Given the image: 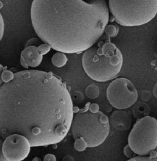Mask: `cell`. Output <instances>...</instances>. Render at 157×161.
<instances>
[{"mask_svg": "<svg viewBox=\"0 0 157 161\" xmlns=\"http://www.w3.org/2000/svg\"><path fill=\"white\" fill-rule=\"evenodd\" d=\"M71 95L51 72L27 70L0 86V138L19 134L30 147L56 145L67 136L74 116Z\"/></svg>", "mask_w": 157, "mask_h": 161, "instance_id": "obj_1", "label": "cell"}, {"mask_svg": "<svg viewBox=\"0 0 157 161\" xmlns=\"http://www.w3.org/2000/svg\"><path fill=\"white\" fill-rule=\"evenodd\" d=\"M30 17L39 39L63 53L95 45L110 19L105 0H34Z\"/></svg>", "mask_w": 157, "mask_h": 161, "instance_id": "obj_2", "label": "cell"}, {"mask_svg": "<svg viewBox=\"0 0 157 161\" xmlns=\"http://www.w3.org/2000/svg\"><path fill=\"white\" fill-rule=\"evenodd\" d=\"M100 42L84 51L82 65L90 78L99 82L113 80L120 73L123 58L121 51L111 42Z\"/></svg>", "mask_w": 157, "mask_h": 161, "instance_id": "obj_3", "label": "cell"}, {"mask_svg": "<svg viewBox=\"0 0 157 161\" xmlns=\"http://www.w3.org/2000/svg\"><path fill=\"white\" fill-rule=\"evenodd\" d=\"M71 129L75 140L81 138L87 147H96L103 144L109 135V118L100 111L92 113L83 110L73 116Z\"/></svg>", "mask_w": 157, "mask_h": 161, "instance_id": "obj_4", "label": "cell"}, {"mask_svg": "<svg viewBox=\"0 0 157 161\" xmlns=\"http://www.w3.org/2000/svg\"><path fill=\"white\" fill-rule=\"evenodd\" d=\"M109 10L116 22L132 27L147 24L157 13L156 0H110Z\"/></svg>", "mask_w": 157, "mask_h": 161, "instance_id": "obj_5", "label": "cell"}, {"mask_svg": "<svg viewBox=\"0 0 157 161\" xmlns=\"http://www.w3.org/2000/svg\"><path fill=\"white\" fill-rule=\"evenodd\" d=\"M132 151L140 156L148 155L156 149L157 121L145 116L137 120L128 136V145Z\"/></svg>", "mask_w": 157, "mask_h": 161, "instance_id": "obj_6", "label": "cell"}, {"mask_svg": "<svg viewBox=\"0 0 157 161\" xmlns=\"http://www.w3.org/2000/svg\"><path fill=\"white\" fill-rule=\"evenodd\" d=\"M106 96L112 107L118 110H125L134 105L137 101L139 94L130 80L121 78L110 84Z\"/></svg>", "mask_w": 157, "mask_h": 161, "instance_id": "obj_7", "label": "cell"}, {"mask_svg": "<svg viewBox=\"0 0 157 161\" xmlns=\"http://www.w3.org/2000/svg\"><path fill=\"white\" fill-rule=\"evenodd\" d=\"M30 147L29 141L25 137L19 134H13L4 139L2 153L8 161H22L29 156Z\"/></svg>", "mask_w": 157, "mask_h": 161, "instance_id": "obj_8", "label": "cell"}, {"mask_svg": "<svg viewBox=\"0 0 157 161\" xmlns=\"http://www.w3.org/2000/svg\"><path fill=\"white\" fill-rule=\"evenodd\" d=\"M43 56L38 51L36 46L26 47L21 53L20 62L23 67H37L42 62Z\"/></svg>", "mask_w": 157, "mask_h": 161, "instance_id": "obj_9", "label": "cell"}, {"mask_svg": "<svg viewBox=\"0 0 157 161\" xmlns=\"http://www.w3.org/2000/svg\"><path fill=\"white\" fill-rule=\"evenodd\" d=\"M109 122L114 129L118 131H127L131 126V115L128 111L115 110L110 115Z\"/></svg>", "mask_w": 157, "mask_h": 161, "instance_id": "obj_10", "label": "cell"}, {"mask_svg": "<svg viewBox=\"0 0 157 161\" xmlns=\"http://www.w3.org/2000/svg\"><path fill=\"white\" fill-rule=\"evenodd\" d=\"M132 111L134 118L141 119L148 116L149 111H150V108H149V107L147 103L139 101V102L134 104Z\"/></svg>", "mask_w": 157, "mask_h": 161, "instance_id": "obj_11", "label": "cell"}, {"mask_svg": "<svg viewBox=\"0 0 157 161\" xmlns=\"http://www.w3.org/2000/svg\"><path fill=\"white\" fill-rule=\"evenodd\" d=\"M67 61L68 58L66 57V55L64 53H60V52H57V53L54 54L51 59L52 64L58 68L65 66L67 63Z\"/></svg>", "mask_w": 157, "mask_h": 161, "instance_id": "obj_12", "label": "cell"}, {"mask_svg": "<svg viewBox=\"0 0 157 161\" xmlns=\"http://www.w3.org/2000/svg\"><path fill=\"white\" fill-rule=\"evenodd\" d=\"M86 96L90 100H95L99 96V89L95 85H90L86 87L85 90Z\"/></svg>", "mask_w": 157, "mask_h": 161, "instance_id": "obj_13", "label": "cell"}, {"mask_svg": "<svg viewBox=\"0 0 157 161\" xmlns=\"http://www.w3.org/2000/svg\"><path fill=\"white\" fill-rule=\"evenodd\" d=\"M149 156H136L133 157L127 161H157L156 160V152L155 150L149 153Z\"/></svg>", "mask_w": 157, "mask_h": 161, "instance_id": "obj_14", "label": "cell"}, {"mask_svg": "<svg viewBox=\"0 0 157 161\" xmlns=\"http://www.w3.org/2000/svg\"><path fill=\"white\" fill-rule=\"evenodd\" d=\"M104 33L109 37H115L118 33V27L116 24H109L105 28Z\"/></svg>", "mask_w": 157, "mask_h": 161, "instance_id": "obj_15", "label": "cell"}, {"mask_svg": "<svg viewBox=\"0 0 157 161\" xmlns=\"http://www.w3.org/2000/svg\"><path fill=\"white\" fill-rule=\"evenodd\" d=\"M14 74L12 71L7 70L6 68H4L3 72L2 73L1 75V79L3 83H8L11 81L14 78Z\"/></svg>", "mask_w": 157, "mask_h": 161, "instance_id": "obj_16", "label": "cell"}, {"mask_svg": "<svg viewBox=\"0 0 157 161\" xmlns=\"http://www.w3.org/2000/svg\"><path fill=\"white\" fill-rule=\"evenodd\" d=\"M74 147L78 152H83L87 148V144L83 138H80L75 140L74 143Z\"/></svg>", "mask_w": 157, "mask_h": 161, "instance_id": "obj_17", "label": "cell"}, {"mask_svg": "<svg viewBox=\"0 0 157 161\" xmlns=\"http://www.w3.org/2000/svg\"><path fill=\"white\" fill-rule=\"evenodd\" d=\"M37 48L38 51L39 52V53L42 56L44 55L47 54L48 52L50 51V48H51V47L49 46V45L46 44H41V45H39V46L38 47H37Z\"/></svg>", "mask_w": 157, "mask_h": 161, "instance_id": "obj_18", "label": "cell"}, {"mask_svg": "<svg viewBox=\"0 0 157 161\" xmlns=\"http://www.w3.org/2000/svg\"><path fill=\"white\" fill-rule=\"evenodd\" d=\"M152 94V93L148 90H144L142 91L141 93V99L142 102L147 103L151 99Z\"/></svg>", "mask_w": 157, "mask_h": 161, "instance_id": "obj_19", "label": "cell"}, {"mask_svg": "<svg viewBox=\"0 0 157 161\" xmlns=\"http://www.w3.org/2000/svg\"><path fill=\"white\" fill-rule=\"evenodd\" d=\"M71 98H74V100L77 103H82L84 100V96H83L81 92H75L73 93V95L71 96Z\"/></svg>", "mask_w": 157, "mask_h": 161, "instance_id": "obj_20", "label": "cell"}, {"mask_svg": "<svg viewBox=\"0 0 157 161\" xmlns=\"http://www.w3.org/2000/svg\"><path fill=\"white\" fill-rule=\"evenodd\" d=\"M123 153L125 155V156L128 157V158H129L130 159L132 158V156H133V155H134V152L132 151V149L130 148V147H129L128 145H126L124 147Z\"/></svg>", "mask_w": 157, "mask_h": 161, "instance_id": "obj_21", "label": "cell"}, {"mask_svg": "<svg viewBox=\"0 0 157 161\" xmlns=\"http://www.w3.org/2000/svg\"><path fill=\"white\" fill-rule=\"evenodd\" d=\"M3 33H4V21H3L2 14L0 13V41L2 39Z\"/></svg>", "mask_w": 157, "mask_h": 161, "instance_id": "obj_22", "label": "cell"}, {"mask_svg": "<svg viewBox=\"0 0 157 161\" xmlns=\"http://www.w3.org/2000/svg\"><path fill=\"white\" fill-rule=\"evenodd\" d=\"M88 111L92 113H97L99 111V106L96 103H92L88 104Z\"/></svg>", "mask_w": 157, "mask_h": 161, "instance_id": "obj_23", "label": "cell"}, {"mask_svg": "<svg viewBox=\"0 0 157 161\" xmlns=\"http://www.w3.org/2000/svg\"><path fill=\"white\" fill-rule=\"evenodd\" d=\"M3 140L0 138V161H8L3 155L2 153V145H3Z\"/></svg>", "mask_w": 157, "mask_h": 161, "instance_id": "obj_24", "label": "cell"}, {"mask_svg": "<svg viewBox=\"0 0 157 161\" xmlns=\"http://www.w3.org/2000/svg\"><path fill=\"white\" fill-rule=\"evenodd\" d=\"M44 160V161H57L56 157L53 154H51V153H48V154L45 156Z\"/></svg>", "mask_w": 157, "mask_h": 161, "instance_id": "obj_25", "label": "cell"}, {"mask_svg": "<svg viewBox=\"0 0 157 161\" xmlns=\"http://www.w3.org/2000/svg\"><path fill=\"white\" fill-rule=\"evenodd\" d=\"M3 70H4V68H3V66L1 64H0V86L3 85V82L1 79V75H2V73L3 72Z\"/></svg>", "mask_w": 157, "mask_h": 161, "instance_id": "obj_26", "label": "cell"}, {"mask_svg": "<svg viewBox=\"0 0 157 161\" xmlns=\"http://www.w3.org/2000/svg\"><path fill=\"white\" fill-rule=\"evenodd\" d=\"M156 86H157V85L156 84L154 89L152 90V95H154L155 96V97H157V87Z\"/></svg>", "mask_w": 157, "mask_h": 161, "instance_id": "obj_27", "label": "cell"}, {"mask_svg": "<svg viewBox=\"0 0 157 161\" xmlns=\"http://www.w3.org/2000/svg\"><path fill=\"white\" fill-rule=\"evenodd\" d=\"M33 161H40V159L39 158H34Z\"/></svg>", "mask_w": 157, "mask_h": 161, "instance_id": "obj_28", "label": "cell"}]
</instances>
